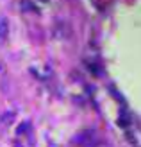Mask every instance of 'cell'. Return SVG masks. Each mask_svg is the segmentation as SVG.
Masks as SVG:
<instances>
[{
    "instance_id": "cell-1",
    "label": "cell",
    "mask_w": 141,
    "mask_h": 147,
    "mask_svg": "<svg viewBox=\"0 0 141 147\" xmlns=\"http://www.w3.org/2000/svg\"><path fill=\"white\" fill-rule=\"evenodd\" d=\"M7 32H9V27H7V20L0 18V40L7 38Z\"/></svg>"
}]
</instances>
